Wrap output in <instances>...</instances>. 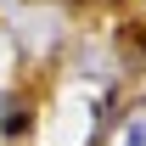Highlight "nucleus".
I'll return each instance as SVG.
<instances>
[{
  "instance_id": "obj_1",
  "label": "nucleus",
  "mask_w": 146,
  "mask_h": 146,
  "mask_svg": "<svg viewBox=\"0 0 146 146\" xmlns=\"http://www.w3.org/2000/svg\"><path fill=\"white\" fill-rule=\"evenodd\" d=\"M0 129H6V135H23V129H28V112H23V107H6V124H0Z\"/></svg>"
}]
</instances>
